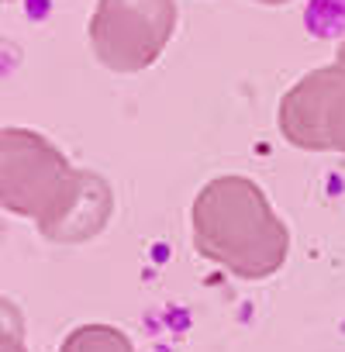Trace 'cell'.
<instances>
[{
  "label": "cell",
  "instance_id": "1",
  "mask_svg": "<svg viewBox=\"0 0 345 352\" xmlns=\"http://www.w3.org/2000/svg\"><path fill=\"white\" fill-rule=\"evenodd\" d=\"M172 4L169 0H104V32L114 45H128L135 52H155L169 35Z\"/></svg>",
  "mask_w": 345,
  "mask_h": 352
},
{
  "label": "cell",
  "instance_id": "2",
  "mask_svg": "<svg viewBox=\"0 0 345 352\" xmlns=\"http://www.w3.org/2000/svg\"><path fill=\"white\" fill-rule=\"evenodd\" d=\"M304 21H307V32L318 38H342L345 35V0H307Z\"/></svg>",
  "mask_w": 345,
  "mask_h": 352
},
{
  "label": "cell",
  "instance_id": "3",
  "mask_svg": "<svg viewBox=\"0 0 345 352\" xmlns=\"http://www.w3.org/2000/svg\"><path fill=\"white\" fill-rule=\"evenodd\" d=\"M263 4H280V0H263Z\"/></svg>",
  "mask_w": 345,
  "mask_h": 352
}]
</instances>
